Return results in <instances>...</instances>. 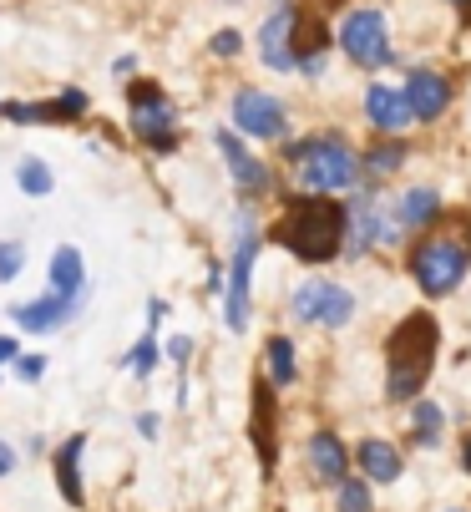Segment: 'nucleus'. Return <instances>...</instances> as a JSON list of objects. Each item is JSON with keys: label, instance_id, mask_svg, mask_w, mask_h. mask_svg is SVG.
Instances as JSON below:
<instances>
[{"label": "nucleus", "instance_id": "1", "mask_svg": "<svg viewBox=\"0 0 471 512\" xmlns=\"http://www.w3.org/2000/svg\"><path fill=\"white\" fill-rule=\"evenodd\" d=\"M279 244L294 254V259H304V264H325V259H335L340 254V244H345V208L340 203H330V198H294L289 208H284V218H279Z\"/></svg>", "mask_w": 471, "mask_h": 512}, {"label": "nucleus", "instance_id": "2", "mask_svg": "<svg viewBox=\"0 0 471 512\" xmlns=\"http://www.w3.org/2000/svg\"><path fill=\"white\" fill-rule=\"evenodd\" d=\"M436 320L431 315H411L401 320V330L390 335V371H385V396L390 401H411L426 376H431V365H436Z\"/></svg>", "mask_w": 471, "mask_h": 512}, {"label": "nucleus", "instance_id": "3", "mask_svg": "<svg viewBox=\"0 0 471 512\" xmlns=\"http://www.w3.org/2000/svg\"><path fill=\"white\" fill-rule=\"evenodd\" d=\"M284 158L299 168V183L314 193V198H325V193H345L360 173L355 153L345 148L340 137H314V142H289Z\"/></svg>", "mask_w": 471, "mask_h": 512}, {"label": "nucleus", "instance_id": "4", "mask_svg": "<svg viewBox=\"0 0 471 512\" xmlns=\"http://www.w3.org/2000/svg\"><path fill=\"white\" fill-rule=\"evenodd\" d=\"M127 122L137 132V142H147L152 153H173L178 148V107L163 97V87L157 82H137L127 92Z\"/></svg>", "mask_w": 471, "mask_h": 512}, {"label": "nucleus", "instance_id": "5", "mask_svg": "<svg viewBox=\"0 0 471 512\" xmlns=\"http://www.w3.org/2000/svg\"><path fill=\"white\" fill-rule=\"evenodd\" d=\"M466 264H471V249H466V239H451V234H436L411 254V274L426 295H451L466 274Z\"/></svg>", "mask_w": 471, "mask_h": 512}, {"label": "nucleus", "instance_id": "6", "mask_svg": "<svg viewBox=\"0 0 471 512\" xmlns=\"http://www.w3.org/2000/svg\"><path fill=\"white\" fill-rule=\"evenodd\" d=\"M254 259H259V229L254 218H239V239H233V264H228V300H223V320L233 335L249 330V279H254Z\"/></svg>", "mask_w": 471, "mask_h": 512}, {"label": "nucleus", "instance_id": "7", "mask_svg": "<svg viewBox=\"0 0 471 512\" xmlns=\"http://www.w3.org/2000/svg\"><path fill=\"white\" fill-rule=\"evenodd\" d=\"M350 315H355V295L330 279H304L294 289V320H304V325L340 330V325H350Z\"/></svg>", "mask_w": 471, "mask_h": 512}, {"label": "nucleus", "instance_id": "8", "mask_svg": "<svg viewBox=\"0 0 471 512\" xmlns=\"http://www.w3.org/2000/svg\"><path fill=\"white\" fill-rule=\"evenodd\" d=\"M340 46L355 66H385L390 61V31L380 11H350L340 26Z\"/></svg>", "mask_w": 471, "mask_h": 512}, {"label": "nucleus", "instance_id": "9", "mask_svg": "<svg viewBox=\"0 0 471 512\" xmlns=\"http://www.w3.org/2000/svg\"><path fill=\"white\" fill-rule=\"evenodd\" d=\"M87 310V295H76V300H61V295H46L41 300H26V305H11V320H16V330H26V335H51V330H61V325H71L76 315Z\"/></svg>", "mask_w": 471, "mask_h": 512}, {"label": "nucleus", "instance_id": "10", "mask_svg": "<svg viewBox=\"0 0 471 512\" xmlns=\"http://www.w3.org/2000/svg\"><path fill=\"white\" fill-rule=\"evenodd\" d=\"M233 122H239V132H249V137H284V107L269 97V92H254V87H244L239 97H233Z\"/></svg>", "mask_w": 471, "mask_h": 512}, {"label": "nucleus", "instance_id": "11", "mask_svg": "<svg viewBox=\"0 0 471 512\" xmlns=\"http://www.w3.org/2000/svg\"><path fill=\"white\" fill-rule=\"evenodd\" d=\"M406 107H411V117H421V122H431V117H441L446 112V102H451V82L441 77V71H426V66H416L411 77H406Z\"/></svg>", "mask_w": 471, "mask_h": 512}, {"label": "nucleus", "instance_id": "12", "mask_svg": "<svg viewBox=\"0 0 471 512\" xmlns=\"http://www.w3.org/2000/svg\"><path fill=\"white\" fill-rule=\"evenodd\" d=\"M218 153H223V163H228V173H233V183H239V193H249V198H259V193H269V168L244 148L233 132H218Z\"/></svg>", "mask_w": 471, "mask_h": 512}, {"label": "nucleus", "instance_id": "13", "mask_svg": "<svg viewBox=\"0 0 471 512\" xmlns=\"http://www.w3.org/2000/svg\"><path fill=\"white\" fill-rule=\"evenodd\" d=\"M82 452H87V436H82V431H76V436H66V442L51 452L56 487H61V497H66L71 507H82V502H87V487H82Z\"/></svg>", "mask_w": 471, "mask_h": 512}, {"label": "nucleus", "instance_id": "14", "mask_svg": "<svg viewBox=\"0 0 471 512\" xmlns=\"http://www.w3.org/2000/svg\"><path fill=\"white\" fill-rule=\"evenodd\" d=\"M259 56H264L274 71H294V11H289V6H279V11L264 21V31H259Z\"/></svg>", "mask_w": 471, "mask_h": 512}, {"label": "nucleus", "instance_id": "15", "mask_svg": "<svg viewBox=\"0 0 471 512\" xmlns=\"http://www.w3.org/2000/svg\"><path fill=\"white\" fill-rule=\"evenodd\" d=\"M46 284H51V295H61V300L87 295V259H82V249H76V244H61V249L51 254Z\"/></svg>", "mask_w": 471, "mask_h": 512}, {"label": "nucleus", "instance_id": "16", "mask_svg": "<svg viewBox=\"0 0 471 512\" xmlns=\"http://www.w3.org/2000/svg\"><path fill=\"white\" fill-rule=\"evenodd\" d=\"M365 117L380 127V132H406L416 117H411V107H406V97L396 92V87H370L365 92Z\"/></svg>", "mask_w": 471, "mask_h": 512}, {"label": "nucleus", "instance_id": "17", "mask_svg": "<svg viewBox=\"0 0 471 512\" xmlns=\"http://www.w3.org/2000/svg\"><path fill=\"white\" fill-rule=\"evenodd\" d=\"M309 467L320 482H345V467H350V452L335 431H314V442H309Z\"/></svg>", "mask_w": 471, "mask_h": 512}, {"label": "nucleus", "instance_id": "18", "mask_svg": "<svg viewBox=\"0 0 471 512\" xmlns=\"http://www.w3.org/2000/svg\"><path fill=\"white\" fill-rule=\"evenodd\" d=\"M360 472L370 477V482H396L401 477V452L390 447V442H360Z\"/></svg>", "mask_w": 471, "mask_h": 512}, {"label": "nucleus", "instance_id": "19", "mask_svg": "<svg viewBox=\"0 0 471 512\" xmlns=\"http://www.w3.org/2000/svg\"><path fill=\"white\" fill-rule=\"evenodd\" d=\"M436 213H441V193H436V188H411V193L396 203V218H401L406 229H426Z\"/></svg>", "mask_w": 471, "mask_h": 512}, {"label": "nucleus", "instance_id": "20", "mask_svg": "<svg viewBox=\"0 0 471 512\" xmlns=\"http://www.w3.org/2000/svg\"><path fill=\"white\" fill-rule=\"evenodd\" d=\"M254 447L264 457V467H274V391L259 386L254 396Z\"/></svg>", "mask_w": 471, "mask_h": 512}, {"label": "nucleus", "instance_id": "21", "mask_svg": "<svg viewBox=\"0 0 471 512\" xmlns=\"http://www.w3.org/2000/svg\"><path fill=\"white\" fill-rule=\"evenodd\" d=\"M16 188H21L26 198H46V193L56 188V173H51L41 158H21V163H16Z\"/></svg>", "mask_w": 471, "mask_h": 512}, {"label": "nucleus", "instance_id": "22", "mask_svg": "<svg viewBox=\"0 0 471 512\" xmlns=\"http://www.w3.org/2000/svg\"><path fill=\"white\" fill-rule=\"evenodd\" d=\"M264 355H269V381H274V386H289V381L299 376V365H294V345H289L284 335H274V340L264 345Z\"/></svg>", "mask_w": 471, "mask_h": 512}, {"label": "nucleus", "instance_id": "23", "mask_svg": "<svg viewBox=\"0 0 471 512\" xmlns=\"http://www.w3.org/2000/svg\"><path fill=\"white\" fill-rule=\"evenodd\" d=\"M152 365H157V340H152V335H142V340L127 350V371H132L137 381H147V376H152Z\"/></svg>", "mask_w": 471, "mask_h": 512}, {"label": "nucleus", "instance_id": "24", "mask_svg": "<svg viewBox=\"0 0 471 512\" xmlns=\"http://www.w3.org/2000/svg\"><path fill=\"white\" fill-rule=\"evenodd\" d=\"M416 442L421 447H436L441 442V406H431V401L416 406Z\"/></svg>", "mask_w": 471, "mask_h": 512}, {"label": "nucleus", "instance_id": "25", "mask_svg": "<svg viewBox=\"0 0 471 512\" xmlns=\"http://www.w3.org/2000/svg\"><path fill=\"white\" fill-rule=\"evenodd\" d=\"M21 269H26V249L16 239H6V244H0V284H16Z\"/></svg>", "mask_w": 471, "mask_h": 512}, {"label": "nucleus", "instance_id": "26", "mask_svg": "<svg viewBox=\"0 0 471 512\" xmlns=\"http://www.w3.org/2000/svg\"><path fill=\"white\" fill-rule=\"evenodd\" d=\"M340 512H370V487L355 482V477H345L340 482Z\"/></svg>", "mask_w": 471, "mask_h": 512}, {"label": "nucleus", "instance_id": "27", "mask_svg": "<svg viewBox=\"0 0 471 512\" xmlns=\"http://www.w3.org/2000/svg\"><path fill=\"white\" fill-rule=\"evenodd\" d=\"M401 158H406L401 148H375V153L365 158V168H370V173H390V168H401Z\"/></svg>", "mask_w": 471, "mask_h": 512}, {"label": "nucleus", "instance_id": "28", "mask_svg": "<svg viewBox=\"0 0 471 512\" xmlns=\"http://www.w3.org/2000/svg\"><path fill=\"white\" fill-rule=\"evenodd\" d=\"M11 365H16L21 381H41V376H46V355H16Z\"/></svg>", "mask_w": 471, "mask_h": 512}, {"label": "nucleus", "instance_id": "29", "mask_svg": "<svg viewBox=\"0 0 471 512\" xmlns=\"http://www.w3.org/2000/svg\"><path fill=\"white\" fill-rule=\"evenodd\" d=\"M188 350H193V340H188V335H173V340H168V360L188 365Z\"/></svg>", "mask_w": 471, "mask_h": 512}, {"label": "nucleus", "instance_id": "30", "mask_svg": "<svg viewBox=\"0 0 471 512\" xmlns=\"http://www.w3.org/2000/svg\"><path fill=\"white\" fill-rule=\"evenodd\" d=\"M213 51H218V56H233V51H239V36H233V31H218V36H213Z\"/></svg>", "mask_w": 471, "mask_h": 512}, {"label": "nucleus", "instance_id": "31", "mask_svg": "<svg viewBox=\"0 0 471 512\" xmlns=\"http://www.w3.org/2000/svg\"><path fill=\"white\" fill-rule=\"evenodd\" d=\"M16 462H21V457H16V447H11V442H0V477H11V472H16Z\"/></svg>", "mask_w": 471, "mask_h": 512}, {"label": "nucleus", "instance_id": "32", "mask_svg": "<svg viewBox=\"0 0 471 512\" xmlns=\"http://www.w3.org/2000/svg\"><path fill=\"white\" fill-rule=\"evenodd\" d=\"M21 355V345H16V335H0V365H11Z\"/></svg>", "mask_w": 471, "mask_h": 512}, {"label": "nucleus", "instance_id": "33", "mask_svg": "<svg viewBox=\"0 0 471 512\" xmlns=\"http://www.w3.org/2000/svg\"><path fill=\"white\" fill-rule=\"evenodd\" d=\"M137 431L152 442V436H157V411H142V416H137Z\"/></svg>", "mask_w": 471, "mask_h": 512}, {"label": "nucleus", "instance_id": "34", "mask_svg": "<svg viewBox=\"0 0 471 512\" xmlns=\"http://www.w3.org/2000/svg\"><path fill=\"white\" fill-rule=\"evenodd\" d=\"M112 71H117V77H132V71H137V56H122Z\"/></svg>", "mask_w": 471, "mask_h": 512}, {"label": "nucleus", "instance_id": "35", "mask_svg": "<svg viewBox=\"0 0 471 512\" xmlns=\"http://www.w3.org/2000/svg\"><path fill=\"white\" fill-rule=\"evenodd\" d=\"M456 6H461V11H466V16H471V0H456Z\"/></svg>", "mask_w": 471, "mask_h": 512}, {"label": "nucleus", "instance_id": "36", "mask_svg": "<svg viewBox=\"0 0 471 512\" xmlns=\"http://www.w3.org/2000/svg\"><path fill=\"white\" fill-rule=\"evenodd\" d=\"M466 472H471V442H466Z\"/></svg>", "mask_w": 471, "mask_h": 512}]
</instances>
